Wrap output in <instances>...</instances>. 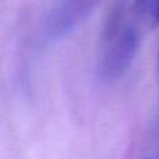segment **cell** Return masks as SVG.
Returning <instances> with one entry per match:
<instances>
[{"label": "cell", "instance_id": "cell-1", "mask_svg": "<svg viewBox=\"0 0 159 159\" xmlns=\"http://www.w3.org/2000/svg\"><path fill=\"white\" fill-rule=\"evenodd\" d=\"M140 35L130 20L124 18L123 11H115L107 22L103 35L99 74L103 80H116L124 74L137 53Z\"/></svg>", "mask_w": 159, "mask_h": 159}, {"label": "cell", "instance_id": "cell-2", "mask_svg": "<svg viewBox=\"0 0 159 159\" xmlns=\"http://www.w3.org/2000/svg\"><path fill=\"white\" fill-rule=\"evenodd\" d=\"M102 0H56L45 21V36L49 41H60L101 4Z\"/></svg>", "mask_w": 159, "mask_h": 159}, {"label": "cell", "instance_id": "cell-3", "mask_svg": "<svg viewBox=\"0 0 159 159\" xmlns=\"http://www.w3.org/2000/svg\"><path fill=\"white\" fill-rule=\"evenodd\" d=\"M133 10L141 21L159 25V0H135Z\"/></svg>", "mask_w": 159, "mask_h": 159}]
</instances>
